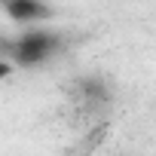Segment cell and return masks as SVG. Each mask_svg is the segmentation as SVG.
<instances>
[{
	"instance_id": "obj_2",
	"label": "cell",
	"mask_w": 156,
	"mask_h": 156,
	"mask_svg": "<svg viewBox=\"0 0 156 156\" xmlns=\"http://www.w3.org/2000/svg\"><path fill=\"white\" fill-rule=\"evenodd\" d=\"M0 6L16 25H34V22L49 19V12H52L43 0H0Z\"/></svg>"
},
{
	"instance_id": "obj_3",
	"label": "cell",
	"mask_w": 156,
	"mask_h": 156,
	"mask_svg": "<svg viewBox=\"0 0 156 156\" xmlns=\"http://www.w3.org/2000/svg\"><path fill=\"white\" fill-rule=\"evenodd\" d=\"M9 73H12V64L9 61H0V80H6Z\"/></svg>"
},
{
	"instance_id": "obj_1",
	"label": "cell",
	"mask_w": 156,
	"mask_h": 156,
	"mask_svg": "<svg viewBox=\"0 0 156 156\" xmlns=\"http://www.w3.org/2000/svg\"><path fill=\"white\" fill-rule=\"evenodd\" d=\"M58 43H61V37H58L55 31L34 28V31H25V34L19 37V43H16V49H12V58H16V64H22V67H34V64L49 61V58L55 55Z\"/></svg>"
}]
</instances>
